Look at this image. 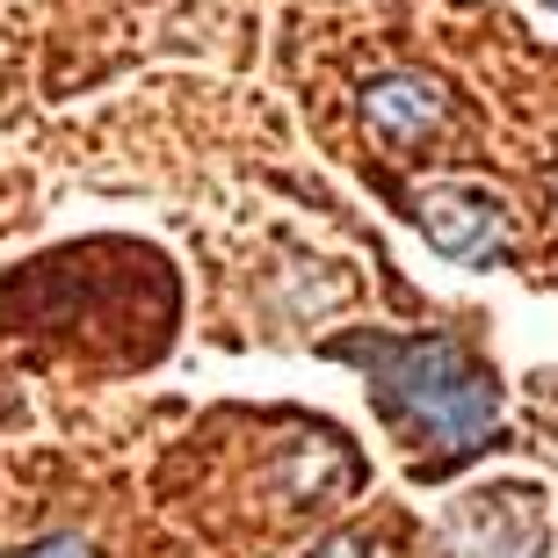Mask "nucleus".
Instances as JSON below:
<instances>
[{"mask_svg":"<svg viewBox=\"0 0 558 558\" xmlns=\"http://www.w3.org/2000/svg\"><path fill=\"white\" fill-rule=\"evenodd\" d=\"M333 355L363 363L377 385V407L435 457H472L500 421L494 371L472 363L450 333H349Z\"/></svg>","mask_w":558,"mask_h":558,"instance_id":"1","label":"nucleus"},{"mask_svg":"<svg viewBox=\"0 0 558 558\" xmlns=\"http://www.w3.org/2000/svg\"><path fill=\"white\" fill-rule=\"evenodd\" d=\"M363 117H371V131L385 145H414L442 124V87H435L428 73H385V81L371 87Z\"/></svg>","mask_w":558,"mask_h":558,"instance_id":"3","label":"nucleus"},{"mask_svg":"<svg viewBox=\"0 0 558 558\" xmlns=\"http://www.w3.org/2000/svg\"><path fill=\"white\" fill-rule=\"evenodd\" d=\"M327 558H355V551H327Z\"/></svg>","mask_w":558,"mask_h":558,"instance_id":"5","label":"nucleus"},{"mask_svg":"<svg viewBox=\"0 0 558 558\" xmlns=\"http://www.w3.org/2000/svg\"><path fill=\"white\" fill-rule=\"evenodd\" d=\"M22 558H87V544L81 537H51V544H37V551H22Z\"/></svg>","mask_w":558,"mask_h":558,"instance_id":"4","label":"nucleus"},{"mask_svg":"<svg viewBox=\"0 0 558 558\" xmlns=\"http://www.w3.org/2000/svg\"><path fill=\"white\" fill-rule=\"evenodd\" d=\"M414 218H421V232H428L435 247L457 254V262L500 254V204H486L478 189H428Z\"/></svg>","mask_w":558,"mask_h":558,"instance_id":"2","label":"nucleus"}]
</instances>
